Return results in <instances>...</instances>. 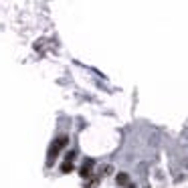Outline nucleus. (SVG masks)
<instances>
[{
  "instance_id": "obj_1",
  "label": "nucleus",
  "mask_w": 188,
  "mask_h": 188,
  "mask_svg": "<svg viewBox=\"0 0 188 188\" xmlns=\"http://www.w3.org/2000/svg\"><path fill=\"white\" fill-rule=\"evenodd\" d=\"M67 144H69V138H67V135H59V138L51 144V148H49V158H47V166H49V168L55 164V158L59 156V152L65 148Z\"/></svg>"
},
{
  "instance_id": "obj_2",
  "label": "nucleus",
  "mask_w": 188,
  "mask_h": 188,
  "mask_svg": "<svg viewBox=\"0 0 188 188\" xmlns=\"http://www.w3.org/2000/svg\"><path fill=\"white\" fill-rule=\"evenodd\" d=\"M91 166H93V160H85V164L79 168V176L81 178H85V180L93 178V170H91Z\"/></svg>"
},
{
  "instance_id": "obj_3",
  "label": "nucleus",
  "mask_w": 188,
  "mask_h": 188,
  "mask_svg": "<svg viewBox=\"0 0 188 188\" xmlns=\"http://www.w3.org/2000/svg\"><path fill=\"white\" fill-rule=\"evenodd\" d=\"M115 184H117V186H128L129 184V174L128 172H117V174H115Z\"/></svg>"
},
{
  "instance_id": "obj_4",
  "label": "nucleus",
  "mask_w": 188,
  "mask_h": 188,
  "mask_svg": "<svg viewBox=\"0 0 188 188\" xmlns=\"http://www.w3.org/2000/svg\"><path fill=\"white\" fill-rule=\"evenodd\" d=\"M73 164H71V162H61V172H63V174H69V172H73Z\"/></svg>"
},
{
  "instance_id": "obj_5",
  "label": "nucleus",
  "mask_w": 188,
  "mask_h": 188,
  "mask_svg": "<svg viewBox=\"0 0 188 188\" xmlns=\"http://www.w3.org/2000/svg\"><path fill=\"white\" fill-rule=\"evenodd\" d=\"M97 184H99V178H95L93 176V178H89V180L85 182V188H95Z\"/></svg>"
},
{
  "instance_id": "obj_6",
  "label": "nucleus",
  "mask_w": 188,
  "mask_h": 188,
  "mask_svg": "<svg viewBox=\"0 0 188 188\" xmlns=\"http://www.w3.org/2000/svg\"><path fill=\"white\" fill-rule=\"evenodd\" d=\"M75 152H67V156H65V162H71V164H73V160H75Z\"/></svg>"
},
{
  "instance_id": "obj_7",
  "label": "nucleus",
  "mask_w": 188,
  "mask_h": 188,
  "mask_svg": "<svg viewBox=\"0 0 188 188\" xmlns=\"http://www.w3.org/2000/svg\"><path fill=\"white\" fill-rule=\"evenodd\" d=\"M111 172H113V166H105V172H103V174H111Z\"/></svg>"
},
{
  "instance_id": "obj_8",
  "label": "nucleus",
  "mask_w": 188,
  "mask_h": 188,
  "mask_svg": "<svg viewBox=\"0 0 188 188\" xmlns=\"http://www.w3.org/2000/svg\"><path fill=\"white\" fill-rule=\"evenodd\" d=\"M126 188H138V186H135V184H128V186H126Z\"/></svg>"
}]
</instances>
